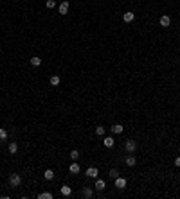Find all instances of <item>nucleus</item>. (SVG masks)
<instances>
[{
  "label": "nucleus",
  "instance_id": "obj_1",
  "mask_svg": "<svg viewBox=\"0 0 180 199\" xmlns=\"http://www.w3.org/2000/svg\"><path fill=\"white\" fill-rule=\"evenodd\" d=\"M20 183H22V178H20V174L13 172V174L9 176V185H11V187H20Z\"/></svg>",
  "mask_w": 180,
  "mask_h": 199
},
{
  "label": "nucleus",
  "instance_id": "obj_21",
  "mask_svg": "<svg viewBox=\"0 0 180 199\" xmlns=\"http://www.w3.org/2000/svg\"><path fill=\"white\" fill-rule=\"evenodd\" d=\"M96 135H99V136L104 135V128H103V126H97V128H96Z\"/></svg>",
  "mask_w": 180,
  "mask_h": 199
},
{
  "label": "nucleus",
  "instance_id": "obj_8",
  "mask_svg": "<svg viewBox=\"0 0 180 199\" xmlns=\"http://www.w3.org/2000/svg\"><path fill=\"white\" fill-rule=\"evenodd\" d=\"M123 20H124L126 23H130V22H133V20H135V15H133L131 11H128V13H124V15H123Z\"/></svg>",
  "mask_w": 180,
  "mask_h": 199
},
{
  "label": "nucleus",
  "instance_id": "obj_23",
  "mask_svg": "<svg viewBox=\"0 0 180 199\" xmlns=\"http://www.w3.org/2000/svg\"><path fill=\"white\" fill-rule=\"evenodd\" d=\"M56 7V2L54 0H47V9H54Z\"/></svg>",
  "mask_w": 180,
  "mask_h": 199
},
{
  "label": "nucleus",
  "instance_id": "obj_7",
  "mask_svg": "<svg viewBox=\"0 0 180 199\" xmlns=\"http://www.w3.org/2000/svg\"><path fill=\"white\" fill-rule=\"evenodd\" d=\"M110 131L114 133V135H121V133L124 131V128H123L121 124H114V126H112V129H110Z\"/></svg>",
  "mask_w": 180,
  "mask_h": 199
},
{
  "label": "nucleus",
  "instance_id": "obj_2",
  "mask_svg": "<svg viewBox=\"0 0 180 199\" xmlns=\"http://www.w3.org/2000/svg\"><path fill=\"white\" fill-rule=\"evenodd\" d=\"M85 176H86V178H92V180H96V178L99 176L97 167H88V169H86V172H85Z\"/></svg>",
  "mask_w": 180,
  "mask_h": 199
},
{
  "label": "nucleus",
  "instance_id": "obj_14",
  "mask_svg": "<svg viewBox=\"0 0 180 199\" xmlns=\"http://www.w3.org/2000/svg\"><path fill=\"white\" fill-rule=\"evenodd\" d=\"M104 187H106V183L103 180H97V178H96V188L97 190H104Z\"/></svg>",
  "mask_w": 180,
  "mask_h": 199
},
{
  "label": "nucleus",
  "instance_id": "obj_26",
  "mask_svg": "<svg viewBox=\"0 0 180 199\" xmlns=\"http://www.w3.org/2000/svg\"><path fill=\"white\" fill-rule=\"evenodd\" d=\"M178 151H180V145H178Z\"/></svg>",
  "mask_w": 180,
  "mask_h": 199
},
{
  "label": "nucleus",
  "instance_id": "obj_3",
  "mask_svg": "<svg viewBox=\"0 0 180 199\" xmlns=\"http://www.w3.org/2000/svg\"><path fill=\"white\" fill-rule=\"evenodd\" d=\"M124 149L128 151V152H133V151L137 149V142L135 140H126L124 142Z\"/></svg>",
  "mask_w": 180,
  "mask_h": 199
},
{
  "label": "nucleus",
  "instance_id": "obj_22",
  "mask_svg": "<svg viewBox=\"0 0 180 199\" xmlns=\"http://www.w3.org/2000/svg\"><path fill=\"white\" fill-rule=\"evenodd\" d=\"M5 138H7V131L2 128V129H0V140H5Z\"/></svg>",
  "mask_w": 180,
  "mask_h": 199
},
{
  "label": "nucleus",
  "instance_id": "obj_15",
  "mask_svg": "<svg viewBox=\"0 0 180 199\" xmlns=\"http://www.w3.org/2000/svg\"><path fill=\"white\" fill-rule=\"evenodd\" d=\"M126 165H128V167H133V165H135L137 163V160H135V158H133V156H128V158H126Z\"/></svg>",
  "mask_w": 180,
  "mask_h": 199
},
{
  "label": "nucleus",
  "instance_id": "obj_10",
  "mask_svg": "<svg viewBox=\"0 0 180 199\" xmlns=\"http://www.w3.org/2000/svg\"><path fill=\"white\" fill-rule=\"evenodd\" d=\"M81 194H83L85 197H94V190H92V188H88V187H85V188L81 190Z\"/></svg>",
  "mask_w": 180,
  "mask_h": 199
},
{
  "label": "nucleus",
  "instance_id": "obj_13",
  "mask_svg": "<svg viewBox=\"0 0 180 199\" xmlns=\"http://www.w3.org/2000/svg\"><path fill=\"white\" fill-rule=\"evenodd\" d=\"M69 170H70V174H78V172H79V165H78V162L72 163L70 167H69Z\"/></svg>",
  "mask_w": 180,
  "mask_h": 199
},
{
  "label": "nucleus",
  "instance_id": "obj_6",
  "mask_svg": "<svg viewBox=\"0 0 180 199\" xmlns=\"http://www.w3.org/2000/svg\"><path fill=\"white\" fill-rule=\"evenodd\" d=\"M158 22H160V25H162V27H169V25H171V18H169L168 15H162Z\"/></svg>",
  "mask_w": 180,
  "mask_h": 199
},
{
  "label": "nucleus",
  "instance_id": "obj_12",
  "mask_svg": "<svg viewBox=\"0 0 180 199\" xmlns=\"http://www.w3.org/2000/svg\"><path fill=\"white\" fill-rule=\"evenodd\" d=\"M43 178H45V180H47V181H51V180H52V178H54V170H51V169H47V170H45V172H43Z\"/></svg>",
  "mask_w": 180,
  "mask_h": 199
},
{
  "label": "nucleus",
  "instance_id": "obj_11",
  "mask_svg": "<svg viewBox=\"0 0 180 199\" xmlns=\"http://www.w3.org/2000/svg\"><path fill=\"white\" fill-rule=\"evenodd\" d=\"M70 194H72V188H70V187H67V185H63V187H61V196L69 197Z\"/></svg>",
  "mask_w": 180,
  "mask_h": 199
},
{
  "label": "nucleus",
  "instance_id": "obj_5",
  "mask_svg": "<svg viewBox=\"0 0 180 199\" xmlns=\"http://www.w3.org/2000/svg\"><path fill=\"white\" fill-rule=\"evenodd\" d=\"M58 11H59V15H67V13H69V2L63 0V2L58 5Z\"/></svg>",
  "mask_w": 180,
  "mask_h": 199
},
{
  "label": "nucleus",
  "instance_id": "obj_4",
  "mask_svg": "<svg viewBox=\"0 0 180 199\" xmlns=\"http://www.w3.org/2000/svg\"><path fill=\"white\" fill-rule=\"evenodd\" d=\"M115 187L119 188V190H123V188H126V180H124V178H121V176H117L115 178Z\"/></svg>",
  "mask_w": 180,
  "mask_h": 199
},
{
  "label": "nucleus",
  "instance_id": "obj_18",
  "mask_svg": "<svg viewBox=\"0 0 180 199\" xmlns=\"http://www.w3.org/2000/svg\"><path fill=\"white\" fill-rule=\"evenodd\" d=\"M31 65L32 66H40L42 65V57H31Z\"/></svg>",
  "mask_w": 180,
  "mask_h": 199
},
{
  "label": "nucleus",
  "instance_id": "obj_9",
  "mask_svg": "<svg viewBox=\"0 0 180 199\" xmlns=\"http://www.w3.org/2000/svg\"><path fill=\"white\" fill-rule=\"evenodd\" d=\"M114 144L115 142H114V138H112V136H106L104 138V147L106 149H112V147H114Z\"/></svg>",
  "mask_w": 180,
  "mask_h": 199
},
{
  "label": "nucleus",
  "instance_id": "obj_17",
  "mask_svg": "<svg viewBox=\"0 0 180 199\" xmlns=\"http://www.w3.org/2000/svg\"><path fill=\"white\" fill-rule=\"evenodd\" d=\"M59 81H61V79H59L58 75H52L49 83H51V86H58V84H59Z\"/></svg>",
  "mask_w": 180,
  "mask_h": 199
},
{
  "label": "nucleus",
  "instance_id": "obj_16",
  "mask_svg": "<svg viewBox=\"0 0 180 199\" xmlns=\"http://www.w3.org/2000/svg\"><path fill=\"white\" fill-rule=\"evenodd\" d=\"M9 152H11V154H15V152H18V144H16V142L9 144Z\"/></svg>",
  "mask_w": 180,
  "mask_h": 199
},
{
  "label": "nucleus",
  "instance_id": "obj_24",
  "mask_svg": "<svg viewBox=\"0 0 180 199\" xmlns=\"http://www.w3.org/2000/svg\"><path fill=\"white\" fill-rule=\"evenodd\" d=\"M117 176H119V170H117V169H112V170H110V178H114V180H115Z\"/></svg>",
  "mask_w": 180,
  "mask_h": 199
},
{
  "label": "nucleus",
  "instance_id": "obj_25",
  "mask_svg": "<svg viewBox=\"0 0 180 199\" xmlns=\"http://www.w3.org/2000/svg\"><path fill=\"white\" fill-rule=\"evenodd\" d=\"M175 165H177V167H180V156H178V158H175Z\"/></svg>",
  "mask_w": 180,
  "mask_h": 199
},
{
  "label": "nucleus",
  "instance_id": "obj_20",
  "mask_svg": "<svg viewBox=\"0 0 180 199\" xmlns=\"http://www.w3.org/2000/svg\"><path fill=\"white\" fill-rule=\"evenodd\" d=\"M70 158H72V160H78V158H79V151L78 149H74V151H70Z\"/></svg>",
  "mask_w": 180,
  "mask_h": 199
},
{
  "label": "nucleus",
  "instance_id": "obj_19",
  "mask_svg": "<svg viewBox=\"0 0 180 199\" xmlns=\"http://www.w3.org/2000/svg\"><path fill=\"white\" fill-rule=\"evenodd\" d=\"M38 197H40V199H52V194H51V192H42Z\"/></svg>",
  "mask_w": 180,
  "mask_h": 199
}]
</instances>
